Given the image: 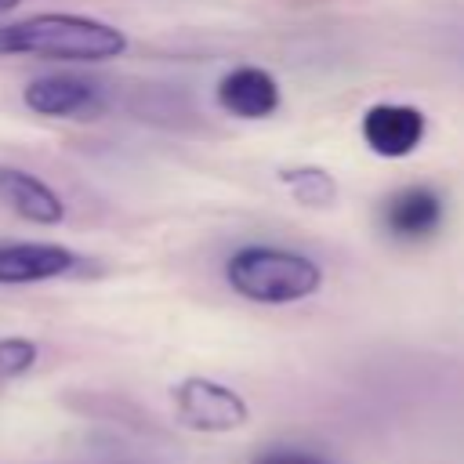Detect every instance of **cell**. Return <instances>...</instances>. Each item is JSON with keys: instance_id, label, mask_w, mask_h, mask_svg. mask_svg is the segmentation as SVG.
<instances>
[{"instance_id": "cell-1", "label": "cell", "mask_w": 464, "mask_h": 464, "mask_svg": "<svg viewBox=\"0 0 464 464\" xmlns=\"http://www.w3.org/2000/svg\"><path fill=\"white\" fill-rule=\"evenodd\" d=\"M127 51V33L87 14H33L0 25V54H33L51 62H109Z\"/></svg>"}, {"instance_id": "cell-2", "label": "cell", "mask_w": 464, "mask_h": 464, "mask_svg": "<svg viewBox=\"0 0 464 464\" xmlns=\"http://www.w3.org/2000/svg\"><path fill=\"white\" fill-rule=\"evenodd\" d=\"M228 286L254 304H294L323 286V268L301 250L246 243L225 261Z\"/></svg>"}, {"instance_id": "cell-3", "label": "cell", "mask_w": 464, "mask_h": 464, "mask_svg": "<svg viewBox=\"0 0 464 464\" xmlns=\"http://www.w3.org/2000/svg\"><path fill=\"white\" fill-rule=\"evenodd\" d=\"M174 410L196 431H236L250 420L246 399L210 377H185L174 388Z\"/></svg>"}, {"instance_id": "cell-4", "label": "cell", "mask_w": 464, "mask_h": 464, "mask_svg": "<svg viewBox=\"0 0 464 464\" xmlns=\"http://www.w3.org/2000/svg\"><path fill=\"white\" fill-rule=\"evenodd\" d=\"M362 141L370 145V152L384 156V160H402L410 152H417V145L424 141L428 120L417 105H402V102H377L362 112Z\"/></svg>"}, {"instance_id": "cell-5", "label": "cell", "mask_w": 464, "mask_h": 464, "mask_svg": "<svg viewBox=\"0 0 464 464\" xmlns=\"http://www.w3.org/2000/svg\"><path fill=\"white\" fill-rule=\"evenodd\" d=\"M442 218H446V203H442V192H435L431 185L395 188L381 203V228L399 243L431 239L442 228Z\"/></svg>"}, {"instance_id": "cell-6", "label": "cell", "mask_w": 464, "mask_h": 464, "mask_svg": "<svg viewBox=\"0 0 464 464\" xmlns=\"http://www.w3.org/2000/svg\"><path fill=\"white\" fill-rule=\"evenodd\" d=\"M25 109H33L36 116H94L105 102H102V87L87 76H72V72H47L25 83L22 91Z\"/></svg>"}, {"instance_id": "cell-7", "label": "cell", "mask_w": 464, "mask_h": 464, "mask_svg": "<svg viewBox=\"0 0 464 464\" xmlns=\"http://www.w3.org/2000/svg\"><path fill=\"white\" fill-rule=\"evenodd\" d=\"M76 265H80V257L62 243H44V239L0 243V283H7V286L47 283V279L76 272Z\"/></svg>"}, {"instance_id": "cell-8", "label": "cell", "mask_w": 464, "mask_h": 464, "mask_svg": "<svg viewBox=\"0 0 464 464\" xmlns=\"http://www.w3.org/2000/svg\"><path fill=\"white\" fill-rule=\"evenodd\" d=\"M279 80L261 65H236L218 83V102L239 120H265L279 109Z\"/></svg>"}, {"instance_id": "cell-9", "label": "cell", "mask_w": 464, "mask_h": 464, "mask_svg": "<svg viewBox=\"0 0 464 464\" xmlns=\"http://www.w3.org/2000/svg\"><path fill=\"white\" fill-rule=\"evenodd\" d=\"M0 203L11 214H18L22 221H33V225H58L65 218L62 196L44 178H36L22 167H4L0 163Z\"/></svg>"}, {"instance_id": "cell-10", "label": "cell", "mask_w": 464, "mask_h": 464, "mask_svg": "<svg viewBox=\"0 0 464 464\" xmlns=\"http://www.w3.org/2000/svg\"><path fill=\"white\" fill-rule=\"evenodd\" d=\"M283 181L294 192V199L304 203V207H326L337 196L334 178L326 170H319V167H294V170L283 174Z\"/></svg>"}, {"instance_id": "cell-11", "label": "cell", "mask_w": 464, "mask_h": 464, "mask_svg": "<svg viewBox=\"0 0 464 464\" xmlns=\"http://www.w3.org/2000/svg\"><path fill=\"white\" fill-rule=\"evenodd\" d=\"M36 344L29 337H0V377H18L33 370Z\"/></svg>"}, {"instance_id": "cell-12", "label": "cell", "mask_w": 464, "mask_h": 464, "mask_svg": "<svg viewBox=\"0 0 464 464\" xmlns=\"http://www.w3.org/2000/svg\"><path fill=\"white\" fill-rule=\"evenodd\" d=\"M254 464H334V460L304 453V450H294V446H272L261 457H254Z\"/></svg>"}, {"instance_id": "cell-13", "label": "cell", "mask_w": 464, "mask_h": 464, "mask_svg": "<svg viewBox=\"0 0 464 464\" xmlns=\"http://www.w3.org/2000/svg\"><path fill=\"white\" fill-rule=\"evenodd\" d=\"M22 0H0V14H7V11H14Z\"/></svg>"}]
</instances>
